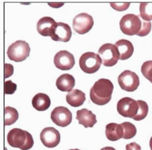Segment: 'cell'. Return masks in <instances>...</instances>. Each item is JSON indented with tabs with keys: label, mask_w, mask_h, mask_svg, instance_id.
<instances>
[{
	"label": "cell",
	"mask_w": 152,
	"mask_h": 150,
	"mask_svg": "<svg viewBox=\"0 0 152 150\" xmlns=\"http://www.w3.org/2000/svg\"><path fill=\"white\" fill-rule=\"evenodd\" d=\"M113 90L114 86L111 81L107 78H100L90 89V99L96 105L104 106L111 100Z\"/></svg>",
	"instance_id": "1"
},
{
	"label": "cell",
	"mask_w": 152,
	"mask_h": 150,
	"mask_svg": "<svg viewBox=\"0 0 152 150\" xmlns=\"http://www.w3.org/2000/svg\"><path fill=\"white\" fill-rule=\"evenodd\" d=\"M7 142L10 146L21 150H28L34 145L33 136L29 132L20 128H13L7 134Z\"/></svg>",
	"instance_id": "2"
},
{
	"label": "cell",
	"mask_w": 152,
	"mask_h": 150,
	"mask_svg": "<svg viewBox=\"0 0 152 150\" xmlns=\"http://www.w3.org/2000/svg\"><path fill=\"white\" fill-rule=\"evenodd\" d=\"M119 26L122 33L127 36L137 35L142 27V20L140 17L134 14H128L125 15L119 22Z\"/></svg>",
	"instance_id": "3"
},
{
	"label": "cell",
	"mask_w": 152,
	"mask_h": 150,
	"mask_svg": "<svg viewBox=\"0 0 152 150\" xmlns=\"http://www.w3.org/2000/svg\"><path fill=\"white\" fill-rule=\"evenodd\" d=\"M102 64L99 54L86 52L79 58V66L82 71L87 74H93L98 71Z\"/></svg>",
	"instance_id": "4"
},
{
	"label": "cell",
	"mask_w": 152,
	"mask_h": 150,
	"mask_svg": "<svg viewBox=\"0 0 152 150\" xmlns=\"http://www.w3.org/2000/svg\"><path fill=\"white\" fill-rule=\"evenodd\" d=\"M29 45L23 40H18L9 46L7 49V56L9 59L15 62H21L29 57Z\"/></svg>",
	"instance_id": "5"
},
{
	"label": "cell",
	"mask_w": 152,
	"mask_h": 150,
	"mask_svg": "<svg viewBox=\"0 0 152 150\" xmlns=\"http://www.w3.org/2000/svg\"><path fill=\"white\" fill-rule=\"evenodd\" d=\"M99 55L105 66H113L118 63V59H120L117 47L109 43L104 44L100 47L99 49Z\"/></svg>",
	"instance_id": "6"
},
{
	"label": "cell",
	"mask_w": 152,
	"mask_h": 150,
	"mask_svg": "<svg viewBox=\"0 0 152 150\" xmlns=\"http://www.w3.org/2000/svg\"><path fill=\"white\" fill-rule=\"evenodd\" d=\"M139 102L130 98H123L117 104V110L121 117L135 118L139 112Z\"/></svg>",
	"instance_id": "7"
},
{
	"label": "cell",
	"mask_w": 152,
	"mask_h": 150,
	"mask_svg": "<svg viewBox=\"0 0 152 150\" xmlns=\"http://www.w3.org/2000/svg\"><path fill=\"white\" fill-rule=\"evenodd\" d=\"M118 82L121 89L128 92H133L137 90L140 86V77L136 73L130 70H125L118 76Z\"/></svg>",
	"instance_id": "8"
},
{
	"label": "cell",
	"mask_w": 152,
	"mask_h": 150,
	"mask_svg": "<svg viewBox=\"0 0 152 150\" xmlns=\"http://www.w3.org/2000/svg\"><path fill=\"white\" fill-rule=\"evenodd\" d=\"M94 25L93 17L87 13H81L73 19V29L80 35H84L91 30Z\"/></svg>",
	"instance_id": "9"
},
{
	"label": "cell",
	"mask_w": 152,
	"mask_h": 150,
	"mask_svg": "<svg viewBox=\"0 0 152 150\" xmlns=\"http://www.w3.org/2000/svg\"><path fill=\"white\" fill-rule=\"evenodd\" d=\"M51 120L58 127H67L72 122V113L65 106H58L53 109Z\"/></svg>",
	"instance_id": "10"
},
{
	"label": "cell",
	"mask_w": 152,
	"mask_h": 150,
	"mask_svg": "<svg viewBox=\"0 0 152 150\" xmlns=\"http://www.w3.org/2000/svg\"><path fill=\"white\" fill-rule=\"evenodd\" d=\"M54 64L60 70H69L75 66V58L71 53L66 50H61L55 56Z\"/></svg>",
	"instance_id": "11"
},
{
	"label": "cell",
	"mask_w": 152,
	"mask_h": 150,
	"mask_svg": "<svg viewBox=\"0 0 152 150\" xmlns=\"http://www.w3.org/2000/svg\"><path fill=\"white\" fill-rule=\"evenodd\" d=\"M60 133L54 127H46L40 133L42 144L49 148L57 146L60 142Z\"/></svg>",
	"instance_id": "12"
},
{
	"label": "cell",
	"mask_w": 152,
	"mask_h": 150,
	"mask_svg": "<svg viewBox=\"0 0 152 150\" xmlns=\"http://www.w3.org/2000/svg\"><path fill=\"white\" fill-rule=\"evenodd\" d=\"M57 22L50 17H44L40 18L37 24V32L43 36H52L57 26Z\"/></svg>",
	"instance_id": "13"
},
{
	"label": "cell",
	"mask_w": 152,
	"mask_h": 150,
	"mask_svg": "<svg viewBox=\"0 0 152 150\" xmlns=\"http://www.w3.org/2000/svg\"><path fill=\"white\" fill-rule=\"evenodd\" d=\"M71 36H72V31L70 26L66 23L59 22L57 24V26L55 28L54 34L51 36V38L54 41L66 43L70 40Z\"/></svg>",
	"instance_id": "14"
},
{
	"label": "cell",
	"mask_w": 152,
	"mask_h": 150,
	"mask_svg": "<svg viewBox=\"0 0 152 150\" xmlns=\"http://www.w3.org/2000/svg\"><path fill=\"white\" fill-rule=\"evenodd\" d=\"M77 119L80 125L85 127H93L96 124V117L87 108L79 109L77 111Z\"/></svg>",
	"instance_id": "15"
},
{
	"label": "cell",
	"mask_w": 152,
	"mask_h": 150,
	"mask_svg": "<svg viewBox=\"0 0 152 150\" xmlns=\"http://www.w3.org/2000/svg\"><path fill=\"white\" fill-rule=\"evenodd\" d=\"M115 46L117 47L119 53L120 60H126L131 58L134 52V47L130 41L127 39H120L117 41Z\"/></svg>",
	"instance_id": "16"
},
{
	"label": "cell",
	"mask_w": 152,
	"mask_h": 150,
	"mask_svg": "<svg viewBox=\"0 0 152 150\" xmlns=\"http://www.w3.org/2000/svg\"><path fill=\"white\" fill-rule=\"evenodd\" d=\"M76 81L73 76L69 74L61 75L56 82L57 87L62 92H71L75 87Z\"/></svg>",
	"instance_id": "17"
},
{
	"label": "cell",
	"mask_w": 152,
	"mask_h": 150,
	"mask_svg": "<svg viewBox=\"0 0 152 150\" xmlns=\"http://www.w3.org/2000/svg\"><path fill=\"white\" fill-rule=\"evenodd\" d=\"M66 99L68 105L74 107H77L82 106L86 101V95L79 89H74L66 95Z\"/></svg>",
	"instance_id": "18"
},
{
	"label": "cell",
	"mask_w": 152,
	"mask_h": 150,
	"mask_svg": "<svg viewBox=\"0 0 152 150\" xmlns=\"http://www.w3.org/2000/svg\"><path fill=\"white\" fill-rule=\"evenodd\" d=\"M51 105L50 98L48 95L43 93L37 94L32 99V106L37 111H45Z\"/></svg>",
	"instance_id": "19"
},
{
	"label": "cell",
	"mask_w": 152,
	"mask_h": 150,
	"mask_svg": "<svg viewBox=\"0 0 152 150\" xmlns=\"http://www.w3.org/2000/svg\"><path fill=\"white\" fill-rule=\"evenodd\" d=\"M123 127L116 123H110L106 126V136L110 141H117L120 138H123Z\"/></svg>",
	"instance_id": "20"
},
{
	"label": "cell",
	"mask_w": 152,
	"mask_h": 150,
	"mask_svg": "<svg viewBox=\"0 0 152 150\" xmlns=\"http://www.w3.org/2000/svg\"><path fill=\"white\" fill-rule=\"evenodd\" d=\"M4 116H5V125L6 126H10L13 125L14 123L17 122L18 119V112L17 109L11 106H7L4 111Z\"/></svg>",
	"instance_id": "21"
},
{
	"label": "cell",
	"mask_w": 152,
	"mask_h": 150,
	"mask_svg": "<svg viewBox=\"0 0 152 150\" xmlns=\"http://www.w3.org/2000/svg\"><path fill=\"white\" fill-rule=\"evenodd\" d=\"M140 17L145 21L152 20V3L151 2H144L141 3L140 6Z\"/></svg>",
	"instance_id": "22"
},
{
	"label": "cell",
	"mask_w": 152,
	"mask_h": 150,
	"mask_svg": "<svg viewBox=\"0 0 152 150\" xmlns=\"http://www.w3.org/2000/svg\"><path fill=\"white\" fill-rule=\"evenodd\" d=\"M123 127V138L124 139H130L133 138L137 134L136 127L129 122H123L121 124Z\"/></svg>",
	"instance_id": "23"
},
{
	"label": "cell",
	"mask_w": 152,
	"mask_h": 150,
	"mask_svg": "<svg viewBox=\"0 0 152 150\" xmlns=\"http://www.w3.org/2000/svg\"><path fill=\"white\" fill-rule=\"evenodd\" d=\"M137 102H139L140 108H139V112H137V115L136 116L134 120L140 121V120H143L147 117V115L148 113V106L143 100H137Z\"/></svg>",
	"instance_id": "24"
},
{
	"label": "cell",
	"mask_w": 152,
	"mask_h": 150,
	"mask_svg": "<svg viewBox=\"0 0 152 150\" xmlns=\"http://www.w3.org/2000/svg\"><path fill=\"white\" fill-rule=\"evenodd\" d=\"M141 73L150 83H152V60L146 61L141 66Z\"/></svg>",
	"instance_id": "25"
},
{
	"label": "cell",
	"mask_w": 152,
	"mask_h": 150,
	"mask_svg": "<svg viewBox=\"0 0 152 150\" xmlns=\"http://www.w3.org/2000/svg\"><path fill=\"white\" fill-rule=\"evenodd\" d=\"M151 31V22L149 21H142V27H141V30L140 32L137 34L139 36H145L147 35H148Z\"/></svg>",
	"instance_id": "26"
},
{
	"label": "cell",
	"mask_w": 152,
	"mask_h": 150,
	"mask_svg": "<svg viewBox=\"0 0 152 150\" xmlns=\"http://www.w3.org/2000/svg\"><path fill=\"white\" fill-rule=\"evenodd\" d=\"M17 87H18L17 85L15 83H13L11 80L6 81L5 85H4V91L7 95H12V94H14V93L16 92Z\"/></svg>",
	"instance_id": "27"
},
{
	"label": "cell",
	"mask_w": 152,
	"mask_h": 150,
	"mask_svg": "<svg viewBox=\"0 0 152 150\" xmlns=\"http://www.w3.org/2000/svg\"><path fill=\"white\" fill-rule=\"evenodd\" d=\"M111 7H113L115 10L118 11H124L129 8V3H111L110 4Z\"/></svg>",
	"instance_id": "28"
},
{
	"label": "cell",
	"mask_w": 152,
	"mask_h": 150,
	"mask_svg": "<svg viewBox=\"0 0 152 150\" xmlns=\"http://www.w3.org/2000/svg\"><path fill=\"white\" fill-rule=\"evenodd\" d=\"M13 71H14V67L12 65H10V64L5 65V77L6 78L8 76H11L13 74Z\"/></svg>",
	"instance_id": "29"
},
{
	"label": "cell",
	"mask_w": 152,
	"mask_h": 150,
	"mask_svg": "<svg viewBox=\"0 0 152 150\" xmlns=\"http://www.w3.org/2000/svg\"><path fill=\"white\" fill-rule=\"evenodd\" d=\"M126 150H141L140 146H139L137 143H129L126 146Z\"/></svg>",
	"instance_id": "30"
},
{
	"label": "cell",
	"mask_w": 152,
	"mask_h": 150,
	"mask_svg": "<svg viewBox=\"0 0 152 150\" xmlns=\"http://www.w3.org/2000/svg\"><path fill=\"white\" fill-rule=\"evenodd\" d=\"M100 150H116V149L112 146H105V147L101 148Z\"/></svg>",
	"instance_id": "31"
},
{
	"label": "cell",
	"mask_w": 152,
	"mask_h": 150,
	"mask_svg": "<svg viewBox=\"0 0 152 150\" xmlns=\"http://www.w3.org/2000/svg\"><path fill=\"white\" fill-rule=\"evenodd\" d=\"M149 147H150V149L152 150V136H151L150 141H149Z\"/></svg>",
	"instance_id": "32"
},
{
	"label": "cell",
	"mask_w": 152,
	"mask_h": 150,
	"mask_svg": "<svg viewBox=\"0 0 152 150\" xmlns=\"http://www.w3.org/2000/svg\"><path fill=\"white\" fill-rule=\"evenodd\" d=\"M49 5H50V6H53V7H54V6H56V4H51V3H50ZM62 5H63V4H58L57 6H58V7H60V6H62Z\"/></svg>",
	"instance_id": "33"
},
{
	"label": "cell",
	"mask_w": 152,
	"mask_h": 150,
	"mask_svg": "<svg viewBox=\"0 0 152 150\" xmlns=\"http://www.w3.org/2000/svg\"><path fill=\"white\" fill-rule=\"evenodd\" d=\"M69 150H80V149H77V148H75V149H69Z\"/></svg>",
	"instance_id": "34"
}]
</instances>
